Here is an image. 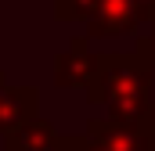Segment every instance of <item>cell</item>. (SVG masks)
<instances>
[{
	"mask_svg": "<svg viewBox=\"0 0 155 151\" xmlns=\"http://www.w3.org/2000/svg\"><path fill=\"white\" fill-rule=\"evenodd\" d=\"M148 122H152V133H155V108H152V115H148Z\"/></svg>",
	"mask_w": 155,
	"mask_h": 151,
	"instance_id": "cell-9",
	"label": "cell"
},
{
	"mask_svg": "<svg viewBox=\"0 0 155 151\" xmlns=\"http://www.w3.org/2000/svg\"><path fill=\"white\" fill-rule=\"evenodd\" d=\"M87 137L105 151H155V133L148 119H90Z\"/></svg>",
	"mask_w": 155,
	"mask_h": 151,
	"instance_id": "cell-3",
	"label": "cell"
},
{
	"mask_svg": "<svg viewBox=\"0 0 155 151\" xmlns=\"http://www.w3.org/2000/svg\"><path fill=\"white\" fill-rule=\"evenodd\" d=\"M58 137H61V133H58L47 119L36 115V119L15 126V130L4 137V148H7V151H54Z\"/></svg>",
	"mask_w": 155,
	"mask_h": 151,
	"instance_id": "cell-6",
	"label": "cell"
},
{
	"mask_svg": "<svg viewBox=\"0 0 155 151\" xmlns=\"http://www.w3.org/2000/svg\"><path fill=\"white\" fill-rule=\"evenodd\" d=\"M155 69L137 54H101L97 76L87 90L90 104H101L108 119H148L155 108Z\"/></svg>",
	"mask_w": 155,
	"mask_h": 151,
	"instance_id": "cell-1",
	"label": "cell"
},
{
	"mask_svg": "<svg viewBox=\"0 0 155 151\" xmlns=\"http://www.w3.org/2000/svg\"><path fill=\"white\" fill-rule=\"evenodd\" d=\"M134 50H137V54H141V58L155 69V25H148V29L137 36V47H134Z\"/></svg>",
	"mask_w": 155,
	"mask_h": 151,
	"instance_id": "cell-8",
	"label": "cell"
},
{
	"mask_svg": "<svg viewBox=\"0 0 155 151\" xmlns=\"http://www.w3.org/2000/svg\"><path fill=\"white\" fill-rule=\"evenodd\" d=\"M97 58L90 50V36L79 33L69 40V47L54 58V86L61 90H90L94 76H97Z\"/></svg>",
	"mask_w": 155,
	"mask_h": 151,
	"instance_id": "cell-4",
	"label": "cell"
},
{
	"mask_svg": "<svg viewBox=\"0 0 155 151\" xmlns=\"http://www.w3.org/2000/svg\"><path fill=\"white\" fill-rule=\"evenodd\" d=\"M148 25H155V0H97L83 33L90 40L126 36V33L141 36Z\"/></svg>",
	"mask_w": 155,
	"mask_h": 151,
	"instance_id": "cell-2",
	"label": "cell"
},
{
	"mask_svg": "<svg viewBox=\"0 0 155 151\" xmlns=\"http://www.w3.org/2000/svg\"><path fill=\"white\" fill-rule=\"evenodd\" d=\"M40 115V97L33 86H7V76L0 79V137H7L15 126Z\"/></svg>",
	"mask_w": 155,
	"mask_h": 151,
	"instance_id": "cell-5",
	"label": "cell"
},
{
	"mask_svg": "<svg viewBox=\"0 0 155 151\" xmlns=\"http://www.w3.org/2000/svg\"><path fill=\"white\" fill-rule=\"evenodd\" d=\"M54 151H105L101 144H94L87 133H69V137H58Z\"/></svg>",
	"mask_w": 155,
	"mask_h": 151,
	"instance_id": "cell-7",
	"label": "cell"
}]
</instances>
